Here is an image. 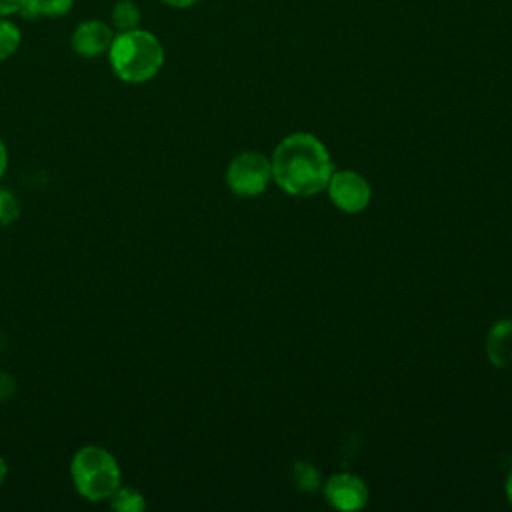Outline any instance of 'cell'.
<instances>
[{"instance_id":"cell-18","label":"cell","mask_w":512,"mask_h":512,"mask_svg":"<svg viewBox=\"0 0 512 512\" xmlns=\"http://www.w3.org/2000/svg\"><path fill=\"white\" fill-rule=\"evenodd\" d=\"M6 474H8V464H6V460L0 456V486H2L4 478H6Z\"/></svg>"},{"instance_id":"cell-10","label":"cell","mask_w":512,"mask_h":512,"mask_svg":"<svg viewBox=\"0 0 512 512\" xmlns=\"http://www.w3.org/2000/svg\"><path fill=\"white\" fill-rule=\"evenodd\" d=\"M108 502L118 512H140L146 508L144 494L132 486H118Z\"/></svg>"},{"instance_id":"cell-14","label":"cell","mask_w":512,"mask_h":512,"mask_svg":"<svg viewBox=\"0 0 512 512\" xmlns=\"http://www.w3.org/2000/svg\"><path fill=\"white\" fill-rule=\"evenodd\" d=\"M14 390H16L14 378L10 374H6V372H0V402L8 400L14 394Z\"/></svg>"},{"instance_id":"cell-2","label":"cell","mask_w":512,"mask_h":512,"mask_svg":"<svg viewBox=\"0 0 512 512\" xmlns=\"http://www.w3.org/2000/svg\"><path fill=\"white\" fill-rule=\"evenodd\" d=\"M112 72L128 84H140L154 78L164 64V48L160 40L140 28L124 30L114 36L108 48Z\"/></svg>"},{"instance_id":"cell-7","label":"cell","mask_w":512,"mask_h":512,"mask_svg":"<svg viewBox=\"0 0 512 512\" xmlns=\"http://www.w3.org/2000/svg\"><path fill=\"white\" fill-rule=\"evenodd\" d=\"M114 40L112 28L102 20H86L72 32V50L82 58H96L104 54Z\"/></svg>"},{"instance_id":"cell-9","label":"cell","mask_w":512,"mask_h":512,"mask_svg":"<svg viewBox=\"0 0 512 512\" xmlns=\"http://www.w3.org/2000/svg\"><path fill=\"white\" fill-rule=\"evenodd\" d=\"M74 0H24L20 6V12L24 18L34 20L40 16H48V18H56V16H64L72 10Z\"/></svg>"},{"instance_id":"cell-13","label":"cell","mask_w":512,"mask_h":512,"mask_svg":"<svg viewBox=\"0 0 512 512\" xmlns=\"http://www.w3.org/2000/svg\"><path fill=\"white\" fill-rule=\"evenodd\" d=\"M18 216H20V202H18V198L10 190L0 188V224L8 226Z\"/></svg>"},{"instance_id":"cell-17","label":"cell","mask_w":512,"mask_h":512,"mask_svg":"<svg viewBox=\"0 0 512 512\" xmlns=\"http://www.w3.org/2000/svg\"><path fill=\"white\" fill-rule=\"evenodd\" d=\"M162 2L168 6H174V8H188V6L196 4L198 0H162Z\"/></svg>"},{"instance_id":"cell-19","label":"cell","mask_w":512,"mask_h":512,"mask_svg":"<svg viewBox=\"0 0 512 512\" xmlns=\"http://www.w3.org/2000/svg\"><path fill=\"white\" fill-rule=\"evenodd\" d=\"M506 496H508V500L512 502V472H510V476H508V480H506Z\"/></svg>"},{"instance_id":"cell-1","label":"cell","mask_w":512,"mask_h":512,"mask_svg":"<svg viewBox=\"0 0 512 512\" xmlns=\"http://www.w3.org/2000/svg\"><path fill=\"white\" fill-rule=\"evenodd\" d=\"M272 178L292 196H312L328 186L334 172L324 144L306 132L286 136L272 156Z\"/></svg>"},{"instance_id":"cell-8","label":"cell","mask_w":512,"mask_h":512,"mask_svg":"<svg viewBox=\"0 0 512 512\" xmlns=\"http://www.w3.org/2000/svg\"><path fill=\"white\" fill-rule=\"evenodd\" d=\"M486 354L494 366L512 362V320H498L486 338Z\"/></svg>"},{"instance_id":"cell-12","label":"cell","mask_w":512,"mask_h":512,"mask_svg":"<svg viewBox=\"0 0 512 512\" xmlns=\"http://www.w3.org/2000/svg\"><path fill=\"white\" fill-rule=\"evenodd\" d=\"M20 30L6 18H0V60L10 58L20 46Z\"/></svg>"},{"instance_id":"cell-5","label":"cell","mask_w":512,"mask_h":512,"mask_svg":"<svg viewBox=\"0 0 512 512\" xmlns=\"http://www.w3.org/2000/svg\"><path fill=\"white\" fill-rule=\"evenodd\" d=\"M328 194L332 202L348 214L362 212L370 202V186L358 172H332L328 180Z\"/></svg>"},{"instance_id":"cell-15","label":"cell","mask_w":512,"mask_h":512,"mask_svg":"<svg viewBox=\"0 0 512 512\" xmlns=\"http://www.w3.org/2000/svg\"><path fill=\"white\" fill-rule=\"evenodd\" d=\"M22 2H24V0H0V18L20 12Z\"/></svg>"},{"instance_id":"cell-4","label":"cell","mask_w":512,"mask_h":512,"mask_svg":"<svg viewBox=\"0 0 512 512\" xmlns=\"http://www.w3.org/2000/svg\"><path fill=\"white\" fill-rule=\"evenodd\" d=\"M272 178V164L258 152H242L226 168V184L238 196H258Z\"/></svg>"},{"instance_id":"cell-3","label":"cell","mask_w":512,"mask_h":512,"mask_svg":"<svg viewBox=\"0 0 512 512\" xmlns=\"http://www.w3.org/2000/svg\"><path fill=\"white\" fill-rule=\"evenodd\" d=\"M70 478L76 492L90 500L102 502L118 490L122 472L118 460L102 446L88 444L76 450L70 460Z\"/></svg>"},{"instance_id":"cell-16","label":"cell","mask_w":512,"mask_h":512,"mask_svg":"<svg viewBox=\"0 0 512 512\" xmlns=\"http://www.w3.org/2000/svg\"><path fill=\"white\" fill-rule=\"evenodd\" d=\"M6 168H8V150H6V146H4V142L0 140V178L4 176V172H6Z\"/></svg>"},{"instance_id":"cell-11","label":"cell","mask_w":512,"mask_h":512,"mask_svg":"<svg viewBox=\"0 0 512 512\" xmlns=\"http://www.w3.org/2000/svg\"><path fill=\"white\" fill-rule=\"evenodd\" d=\"M140 22V10L132 0H120L112 8V26L120 32L138 28Z\"/></svg>"},{"instance_id":"cell-6","label":"cell","mask_w":512,"mask_h":512,"mask_svg":"<svg viewBox=\"0 0 512 512\" xmlns=\"http://www.w3.org/2000/svg\"><path fill=\"white\" fill-rule=\"evenodd\" d=\"M326 500L338 510H360L366 506L368 488L366 484L348 472L334 474L326 484Z\"/></svg>"}]
</instances>
